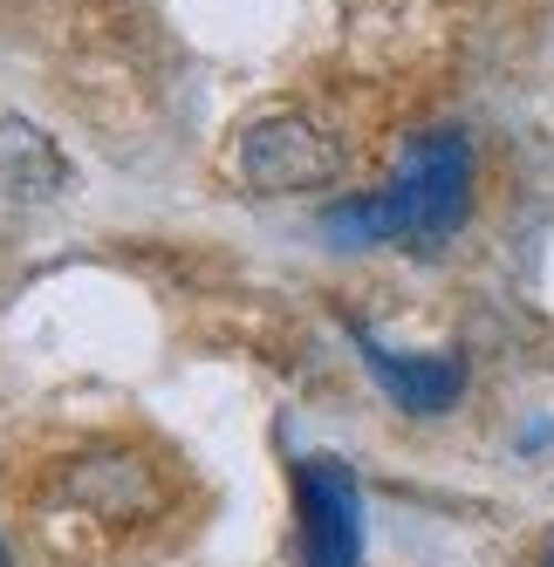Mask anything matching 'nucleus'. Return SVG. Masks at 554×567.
I'll list each match as a JSON object with an SVG mask.
<instances>
[{"instance_id":"obj_1","label":"nucleus","mask_w":554,"mask_h":567,"mask_svg":"<svg viewBox=\"0 0 554 567\" xmlns=\"http://www.w3.org/2000/svg\"><path fill=\"white\" fill-rule=\"evenodd\" d=\"M472 206V151L459 131H424L411 137L398 178L383 192L342 198V206L322 213V233L336 247H439L465 226Z\"/></svg>"},{"instance_id":"obj_2","label":"nucleus","mask_w":554,"mask_h":567,"mask_svg":"<svg viewBox=\"0 0 554 567\" xmlns=\"http://www.w3.org/2000/svg\"><path fill=\"white\" fill-rule=\"evenodd\" d=\"M233 165H240V185L260 192V198H295V192H322L342 178V144L308 124V116L281 110V116H260V124L240 131V151H233Z\"/></svg>"},{"instance_id":"obj_3","label":"nucleus","mask_w":554,"mask_h":567,"mask_svg":"<svg viewBox=\"0 0 554 567\" xmlns=\"http://www.w3.org/2000/svg\"><path fill=\"white\" fill-rule=\"evenodd\" d=\"M295 506H301V567L363 560V506H356V478L336 458L295 465Z\"/></svg>"},{"instance_id":"obj_4","label":"nucleus","mask_w":554,"mask_h":567,"mask_svg":"<svg viewBox=\"0 0 554 567\" xmlns=\"http://www.w3.org/2000/svg\"><path fill=\"white\" fill-rule=\"evenodd\" d=\"M62 493L96 513V519H144L165 506V485H157V472L131 452H90V458H75L69 478H62Z\"/></svg>"},{"instance_id":"obj_5","label":"nucleus","mask_w":554,"mask_h":567,"mask_svg":"<svg viewBox=\"0 0 554 567\" xmlns=\"http://www.w3.org/2000/svg\"><path fill=\"white\" fill-rule=\"evenodd\" d=\"M356 349H363L383 396L398 403V411H411V417H445L465 396V362L459 355H398V349H383L370 336H356Z\"/></svg>"},{"instance_id":"obj_6","label":"nucleus","mask_w":554,"mask_h":567,"mask_svg":"<svg viewBox=\"0 0 554 567\" xmlns=\"http://www.w3.org/2000/svg\"><path fill=\"white\" fill-rule=\"evenodd\" d=\"M0 185L14 198H55L69 185V165H62L55 137L21 124V116H8V124H0Z\"/></svg>"},{"instance_id":"obj_7","label":"nucleus","mask_w":554,"mask_h":567,"mask_svg":"<svg viewBox=\"0 0 554 567\" xmlns=\"http://www.w3.org/2000/svg\"><path fill=\"white\" fill-rule=\"evenodd\" d=\"M541 567H554V534H547V547H541Z\"/></svg>"},{"instance_id":"obj_8","label":"nucleus","mask_w":554,"mask_h":567,"mask_svg":"<svg viewBox=\"0 0 554 567\" xmlns=\"http://www.w3.org/2000/svg\"><path fill=\"white\" fill-rule=\"evenodd\" d=\"M0 567H8V554H0Z\"/></svg>"}]
</instances>
